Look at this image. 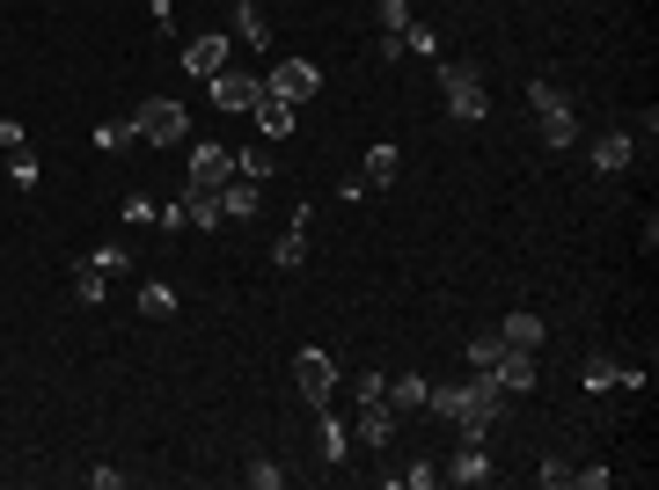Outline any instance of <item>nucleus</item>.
I'll use <instances>...</instances> for the list:
<instances>
[{
  "instance_id": "nucleus-37",
  "label": "nucleus",
  "mask_w": 659,
  "mask_h": 490,
  "mask_svg": "<svg viewBox=\"0 0 659 490\" xmlns=\"http://www.w3.org/2000/svg\"><path fill=\"white\" fill-rule=\"evenodd\" d=\"M0 147L15 154V147H30V132H23V118H0Z\"/></svg>"
},
{
  "instance_id": "nucleus-13",
  "label": "nucleus",
  "mask_w": 659,
  "mask_h": 490,
  "mask_svg": "<svg viewBox=\"0 0 659 490\" xmlns=\"http://www.w3.org/2000/svg\"><path fill=\"white\" fill-rule=\"evenodd\" d=\"M227 51H235V45H227L220 29H205V37H191V51H184V67H191L198 81H213L220 67H227Z\"/></svg>"
},
{
  "instance_id": "nucleus-10",
  "label": "nucleus",
  "mask_w": 659,
  "mask_h": 490,
  "mask_svg": "<svg viewBox=\"0 0 659 490\" xmlns=\"http://www.w3.org/2000/svg\"><path fill=\"white\" fill-rule=\"evenodd\" d=\"M220 213H227L235 227H249L257 213H264V183H249V176H227V183H220Z\"/></svg>"
},
{
  "instance_id": "nucleus-12",
  "label": "nucleus",
  "mask_w": 659,
  "mask_h": 490,
  "mask_svg": "<svg viewBox=\"0 0 659 490\" xmlns=\"http://www.w3.org/2000/svg\"><path fill=\"white\" fill-rule=\"evenodd\" d=\"M439 476H447V483H462V490H476V483H491V476H498V468H491L484 440H462V454H455V462L439 468Z\"/></svg>"
},
{
  "instance_id": "nucleus-21",
  "label": "nucleus",
  "mask_w": 659,
  "mask_h": 490,
  "mask_svg": "<svg viewBox=\"0 0 659 490\" xmlns=\"http://www.w3.org/2000/svg\"><path fill=\"white\" fill-rule=\"evenodd\" d=\"M579 381H586V395H609V389H623V367H615L609 351H586Z\"/></svg>"
},
{
  "instance_id": "nucleus-27",
  "label": "nucleus",
  "mask_w": 659,
  "mask_h": 490,
  "mask_svg": "<svg viewBox=\"0 0 659 490\" xmlns=\"http://www.w3.org/2000/svg\"><path fill=\"white\" fill-rule=\"evenodd\" d=\"M498 351H506L498 330H491V337H469V373H491V367H498Z\"/></svg>"
},
{
  "instance_id": "nucleus-20",
  "label": "nucleus",
  "mask_w": 659,
  "mask_h": 490,
  "mask_svg": "<svg viewBox=\"0 0 659 490\" xmlns=\"http://www.w3.org/2000/svg\"><path fill=\"white\" fill-rule=\"evenodd\" d=\"M396 169H403V154L381 140V147H366V162H360V183L366 191H381V183H396Z\"/></svg>"
},
{
  "instance_id": "nucleus-34",
  "label": "nucleus",
  "mask_w": 659,
  "mask_h": 490,
  "mask_svg": "<svg viewBox=\"0 0 659 490\" xmlns=\"http://www.w3.org/2000/svg\"><path fill=\"white\" fill-rule=\"evenodd\" d=\"M572 483H579V490H609V468L586 462V468H572Z\"/></svg>"
},
{
  "instance_id": "nucleus-19",
  "label": "nucleus",
  "mask_w": 659,
  "mask_h": 490,
  "mask_svg": "<svg viewBox=\"0 0 659 490\" xmlns=\"http://www.w3.org/2000/svg\"><path fill=\"white\" fill-rule=\"evenodd\" d=\"M73 300H81V308H96V300H110V271H103L96 256H81V264H73Z\"/></svg>"
},
{
  "instance_id": "nucleus-26",
  "label": "nucleus",
  "mask_w": 659,
  "mask_h": 490,
  "mask_svg": "<svg viewBox=\"0 0 659 490\" xmlns=\"http://www.w3.org/2000/svg\"><path fill=\"white\" fill-rule=\"evenodd\" d=\"M8 183H15V191H37V183H45V169H37V154L30 147L8 154Z\"/></svg>"
},
{
  "instance_id": "nucleus-31",
  "label": "nucleus",
  "mask_w": 659,
  "mask_h": 490,
  "mask_svg": "<svg viewBox=\"0 0 659 490\" xmlns=\"http://www.w3.org/2000/svg\"><path fill=\"white\" fill-rule=\"evenodd\" d=\"M389 483H411V490H425V483H439V468H433V462H411L403 476H389Z\"/></svg>"
},
{
  "instance_id": "nucleus-28",
  "label": "nucleus",
  "mask_w": 659,
  "mask_h": 490,
  "mask_svg": "<svg viewBox=\"0 0 659 490\" xmlns=\"http://www.w3.org/2000/svg\"><path fill=\"white\" fill-rule=\"evenodd\" d=\"M235 176H249V183H271V147H243V154H235Z\"/></svg>"
},
{
  "instance_id": "nucleus-35",
  "label": "nucleus",
  "mask_w": 659,
  "mask_h": 490,
  "mask_svg": "<svg viewBox=\"0 0 659 490\" xmlns=\"http://www.w3.org/2000/svg\"><path fill=\"white\" fill-rule=\"evenodd\" d=\"M403 45H411V51H425V59H433V51H439V37H433V29H425V23H411V29H403Z\"/></svg>"
},
{
  "instance_id": "nucleus-17",
  "label": "nucleus",
  "mask_w": 659,
  "mask_h": 490,
  "mask_svg": "<svg viewBox=\"0 0 659 490\" xmlns=\"http://www.w3.org/2000/svg\"><path fill=\"white\" fill-rule=\"evenodd\" d=\"M498 337H506L513 351H542V337H550V330H542V315H528V308H513V315L498 322Z\"/></svg>"
},
{
  "instance_id": "nucleus-24",
  "label": "nucleus",
  "mask_w": 659,
  "mask_h": 490,
  "mask_svg": "<svg viewBox=\"0 0 659 490\" xmlns=\"http://www.w3.org/2000/svg\"><path fill=\"white\" fill-rule=\"evenodd\" d=\"M344 446H352V432H344L338 417H330V403H322V425H316V454H322V462H344Z\"/></svg>"
},
{
  "instance_id": "nucleus-33",
  "label": "nucleus",
  "mask_w": 659,
  "mask_h": 490,
  "mask_svg": "<svg viewBox=\"0 0 659 490\" xmlns=\"http://www.w3.org/2000/svg\"><path fill=\"white\" fill-rule=\"evenodd\" d=\"M403 51H411L403 45V29H381V37H374V59H403Z\"/></svg>"
},
{
  "instance_id": "nucleus-16",
  "label": "nucleus",
  "mask_w": 659,
  "mask_h": 490,
  "mask_svg": "<svg viewBox=\"0 0 659 490\" xmlns=\"http://www.w3.org/2000/svg\"><path fill=\"white\" fill-rule=\"evenodd\" d=\"M176 205H184V220H191V227H227L220 191H205V183H184V198H176Z\"/></svg>"
},
{
  "instance_id": "nucleus-7",
  "label": "nucleus",
  "mask_w": 659,
  "mask_h": 490,
  "mask_svg": "<svg viewBox=\"0 0 659 490\" xmlns=\"http://www.w3.org/2000/svg\"><path fill=\"white\" fill-rule=\"evenodd\" d=\"M637 162V132L631 124H601L593 132V176H623Z\"/></svg>"
},
{
  "instance_id": "nucleus-8",
  "label": "nucleus",
  "mask_w": 659,
  "mask_h": 490,
  "mask_svg": "<svg viewBox=\"0 0 659 490\" xmlns=\"http://www.w3.org/2000/svg\"><path fill=\"white\" fill-rule=\"evenodd\" d=\"M205 88H213V103H220V110H235V118H249V110H257V96H264V81L235 74V67H220Z\"/></svg>"
},
{
  "instance_id": "nucleus-23",
  "label": "nucleus",
  "mask_w": 659,
  "mask_h": 490,
  "mask_svg": "<svg viewBox=\"0 0 659 490\" xmlns=\"http://www.w3.org/2000/svg\"><path fill=\"white\" fill-rule=\"evenodd\" d=\"M425 389H433V381H417V373H403V381H389V395H381V403H389L396 417H411V410H425Z\"/></svg>"
},
{
  "instance_id": "nucleus-9",
  "label": "nucleus",
  "mask_w": 659,
  "mask_h": 490,
  "mask_svg": "<svg viewBox=\"0 0 659 490\" xmlns=\"http://www.w3.org/2000/svg\"><path fill=\"white\" fill-rule=\"evenodd\" d=\"M227 176H235V147H220V140H198V147H191V176H184V183H205V191H220Z\"/></svg>"
},
{
  "instance_id": "nucleus-15",
  "label": "nucleus",
  "mask_w": 659,
  "mask_h": 490,
  "mask_svg": "<svg viewBox=\"0 0 659 490\" xmlns=\"http://www.w3.org/2000/svg\"><path fill=\"white\" fill-rule=\"evenodd\" d=\"M396 425H403V417H396L389 403H360V446H374V454H381V446L396 440Z\"/></svg>"
},
{
  "instance_id": "nucleus-30",
  "label": "nucleus",
  "mask_w": 659,
  "mask_h": 490,
  "mask_svg": "<svg viewBox=\"0 0 659 490\" xmlns=\"http://www.w3.org/2000/svg\"><path fill=\"white\" fill-rule=\"evenodd\" d=\"M243 476H249L257 490H279V483H286V468H279V462H264V454H257V462H249Z\"/></svg>"
},
{
  "instance_id": "nucleus-25",
  "label": "nucleus",
  "mask_w": 659,
  "mask_h": 490,
  "mask_svg": "<svg viewBox=\"0 0 659 490\" xmlns=\"http://www.w3.org/2000/svg\"><path fill=\"white\" fill-rule=\"evenodd\" d=\"M235 23H243V45H249V51H264V45H271V23L257 15V0H235Z\"/></svg>"
},
{
  "instance_id": "nucleus-18",
  "label": "nucleus",
  "mask_w": 659,
  "mask_h": 490,
  "mask_svg": "<svg viewBox=\"0 0 659 490\" xmlns=\"http://www.w3.org/2000/svg\"><path fill=\"white\" fill-rule=\"evenodd\" d=\"M249 118H257V132H264V140H286V132H293V103H286V96H271V88H264Z\"/></svg>"
},
{
  "instance_id": "nucleus-2",
  "label": "nucleus",
  "mask_w": 659,
  "mask_h": 490,
  "mask_svg": "<svg viewBox=\"0 0 659 490\" xmlns=\"http://www.w3.org/2000/svg\"><path fill=\"white\" fill-rule=\"evenodd\" d=\"M132 132H140V147H176V140H191V110L176 96H146L132 110Z\"/></svg>"
},
{
  "instance_id": "nucleus-5",
  "label": "nucleus",
  "mask_w": 659,
  "mask_h": 490,
  "mask_svg": "<svg viewBox=\"0 0 659 490\" xmlns=\"http://www.w3.org/2000/svg\"><path fill=\"white\" fill-rule=\"evenodd\" d=\"M293 389H301V403H308V410H322V403L338 395V359H330V351H316V344H301V351H293Z\"/></svg>"
},
{
  "instance_id": "nucleus-29",
  "label": "nucleus",
  "mask_w": 659,
  "mask_h": 490,
  "mask_svg": "<svg viewBox=\"0 0 659 490\" xmlns=\"http://www.w3.org/2000/svg\"><path fill=\"white\" fill-rule=\"evenodd\" d=\"M96 147H140V132H132V118H118V124H96Z\"/></svg>"
},
{
  "instance_id": "nucleus-38",
  "label": "nucleus",
  "mask_w": 659,
  "mask_h": 490,
  "mask_svg": "<svg viewBox=\"0 0 659 490\" xmlns=\"http://www.w3.org/2000/svg\"><path fill=\"white\" fill-rule=\"evenodd\" d=\"M389 395V373H360V403H381Z\"/></svg>"
},
{
  "instance_id": "nucleus-14",
  "label": "nucleus",
  "mask_w": 659,
  "mask_h": 490,
  "mask_svg": "<svg viewBox=\"0 0 659 490\" xmlns=\"http://www.w3.org/2000/svg\"><path fill=\"white\" fill-rule=\"evenodd\" d=\"M301 256H308V205H293L286 235L271 242V264H279V271H293V264H301Z\"/></svg>"
},
{
  "instance_id": "nucleus-3",
  "label": "nucleus",
  "mask_w": 659,
  "mask_h": 490,
  "mask_svg": "<svg viewBox=\"0 0 659 490\" xmlns=\"http://www.w3.org/2000/svg\"><path fill=\"white\" fill-rule=\"evenodd\" d=\"M439 96H447V118H462V124H484L491 118V96H484V74H469V67H439Z\"/></svg>"
},
{
  "instance_id": "nucleus-1",
  "label": "nucleus",
  "mask_w": 659,
  "mask_h": 490,
  "mask_svg": "<svg viewBox=\"0 0 659 490\" xmlns=\"http://www.w3.org/2000/svg\"><path fill=\"white\" fill-rule=\"evenodd\" d=\"M528 110H536L542 147H550V154H564L572 140H579V118H572V103H564L557 81H528Z\"/></svg>"
},
{
  "instance_id": "nucleus-22",
  "label": "nucleus",
  "mask_w": 659,
  "mask_h": 490,
  "mask_svg": "<svg viewBox=\"0 0 659 490\" xmlns=\"http://www.w3.org/2000/svg\"><path fill=\"white\" fill-rule=\"evenodd\" d=\"M140 315L146 322H169L176 315V286H169V278H146V286H140Z\"/></svg>"
},
{
  "instance_id": "nucleus-11",
  "label": "nucleus",
  "mask_w": 659,
  "mask_h": 490,
  "mask_svg": "<svg viewBox=\"0 0 659 490\" xmlns=\"http://www.w3.org/2000/svg\"><path fill=\"white\" fill-rule=\"evenodd\" d=\"M491 381H498V389H506V395H528V389H536V381H542L536 351H513V344H506V351H498V367H491Z\"/></svg>"
},
{
  "instance_id": "nucleus-6",
  "label": "nucleus",
  "mask_w": 659,
  "mask_h": 490,
  "mask_svg": "<svg viewBox=\"0 0 659 490\" xmlns=\"http://www.w3.org/2000/svg\"><path fill=\"white\" fill-rule=\"evenodd\" d=\"M264 88H271V96H286L293 110H301V103L322 88V67H316V59H279V67L264 74Z\"/></svg>"
},
{
  "instance_id": "nucleus-4",
  "label": "nucleus",
  "mask_w": 659,
  "mask_h": 490,
  "mask_svg": "<svg viewBox=\"0 0 659 490\" xmlns=\"http://www.w3.org/2000/svg\"><path fill=\"white\" fill-rule=\"evenodd\" d=\"M498 403H506V389H498L491 373H469V389H462V417H455V432H462V440H491V425H498Z\"/></svg>"
},
{
  "instance_id": "nucleus-32",
  "label": "nucleus",
  "mask_w": 659,
  "mask_h": 490,
  "mask_svg": "<svg viewBox=\"0 0 659 490\" xmlns=\"http://www.w3.org/2000/svg\"><path fill=\"white\" fill-rule=\"evenodd\" d=\"M381 29H411V0H381Z\"/></svg>"
},
{
  "instance_id": "nucleus-36",
  "label": "nucleus",
  "mask_w": 659,
  "mask_h": 490,
  "mask_svg": "<svg viewBox=\"0 0 659 490\" xmlns=\"http://www.w3.org/2000/svg\"><path fill=\"white\" fill-rule=\"evenodd\" d=\"M536 483H550V490H564V483H572V462H542V468H536Z\"/></svg>"
}]
</instances>
